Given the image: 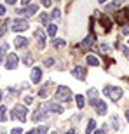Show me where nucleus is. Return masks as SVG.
I'll list each match as a JSON object with an SVG mask.
<instances>
[{
  "label": "nucleus",
  "mask_w": 129,
  "mask_h": 134,
  "mask_svg": "<svg viewBox=\"0 0 129 134\" xmlns=\"http://www.w3.org/2000/svg\"><path fill=\"white\" fill-rule=\"evenodd\" d=\"M2 98H4V92H2V91H0V99H2Z\"/></svg>",
  "instance_id": "41"
},
{
  "label": "nucleus",
  "mask_w": 129,
  "mask_h": 134,
  "mask_svg": "<svg viewBox=\"0 0 129 134\" xmlns=\"http://www.w3.org/2000/svg\"><path fill=\"white\" fill-rule=\"evenodd\" d=\"M51 134H58V132H56V131H52V132H51Z\"/></svg>",
  "instance_id": "42"
},
{
  "label": "nucleus",
  "mask_w": 129,
  "mask_h": 134,
  "mask_svg": "<svg viewBox=\"0 0 129 134\" xmlns=\"http://www.w3.org/2000/svg\"><path fill=\"white\" fill-rule=\"evenodd\" d=\"M5 120H7V108L0 106V122H5Z\"/></svg>",
  "instance_id": "23"
},
{
  "label": "nucleus",
  "mask_w": 129,
  "mask_h": 134,
  "mask_svg": "<svg viewBox=\"0 0 129 134\" xmlns=\"http://www.w3.org/2000/svg\"><path fill=\"white\" fill-rule=\"evenodd\" d=\"M26 134H37V129H31V131H28Z\"/></svg>",
  "instance_id": "38"
},
{
  "label": "nucleus",
  "mask_w": 129,
  "mask_h": 134,
  "mask_svg": "<svg viewBox=\"0 0 129 134\" xmlns=\"http://www.w3.org/2000/svg\"><path fill=\"white\" fill-rule=\"evenodd\" d=\"M85 59H87V65H91V66H98V65H99L98 58H96V56H93V54H89Z\"/></svg>",
  "instance_id": "18"
},
{
  "label": "nucleus",
  "mask_w": 129,
  "mask_h": 134,
  "mask_svg": "<svg viewBox=\"0 0 129 134\" xmlns=\"http://www.w3.org/2000/svg\"><path fill=\"white\" fill-rule=\"evenodd\" d=\"M45 119H47V111H45L44 108H37L33 113H31V120H33L35 124H37V122H42V120H45Z\"/></svg>",
  "instance_id": "6"
},
{
  "label": "nucleus",
  "mask_w": 129,
  "mask_h": 134,
  "mask_svg": "<svg viewBox=\"0 0 129 134\" xmlns=\"http://www.w3.org/2000/svg\"><path fill=\"white\" fill-rule=\"evenodd\" d=\"M37 10H39V5H37V4H30L26 9H23V16H26V18H31V16L37 14Z\"/></svg>",
  "instance_id": "10"
},
{
  "label": "nucleus",
  "mask_w": 129,
  "mask_h": 134,
  "mask_svg": "<svg viewBox=\"0 0 129 134\" xmlns=\"http://www.w3.org/2000/svg\"><path fill=\"white\" fill-rule=\"evenodd\" d=\"M51 85H52V84H51V80H49L47 84H44L42 87H40V89H39V92H37V94H39V98H47V91H49V87H51Z\"/></svg>",
  "instance_id": "15"
},
{
  "label": "nucleus",
  "mask_w": 129,
  "mask_h": 134,
  "mask_svg": "<svg viewBox=\"0 0 129 134\" xmlns=\"http://www.w3.org/2000/svg\"><path fill=\"white\" fill-rule=\"evenodd\" d=\"M44 7H51V0H44Z\"/></svg>",
  "instance_id": "37"
},
{
  "label": "nucleus",
  "mask_w": 129,
  "mask_h": 134,
  "mask_svg": "<svg viewBox=\"0 0 129 134\" xmlns=\"http://www.w3.org/2000/svg\"><path fill=\"white\" fill-rule=\"evenodd\" d=\"M94 44V35H87L84 40H82V44H80V47L82 49H89L91 45Z\"/></svg>",
  "instance_id": "14"
},
{
  "label": "nucleus",
  "mask_w": 129,
  "mask_h": 134,
  "mask_svg": "<svg viewBox=\"0 0 129 134\" xmlns=\"http://www.w3.org/2000/svg\"><path fill=\"white\" fill-rule=\"evenodd\" d=\"M126 119H127V122H129V110H126Z\"/></svg>",
  "instance_id": "40"
},
{
  "label": "nucleus",
  "mask_w": 129,
  "mask_h": 134,
  "mask_svg": "<svg viewBox=\"0 0 129 134\" xmlns=\"http://www.w3.org/2000/svg\"><path fill=\"white\" fill-rule=\"evenodd\" d=\"M105 132H106L105 129H98V131H94V134H105Z\"/></svg>",
  "instance_id": "36"
},
{
  "label": "nucleus",
  "mask_w": 129,
  "mask_h": 134,
  "mask_svg": "<svg viewBox=\"0 0 129 134\" xmlns=\"http://www.w3.org/2000/svg\"><path fill=\"white\" fill-rule=\"evenodd\" d=\"M5 14V5H0V16Z\"/></svg>",
  "instance_id": "35"
},
{
  "label": "nucleus",
  "mask_w": 129,
  "mask_h": 134,
  "mask_svg": "<svg viewBox=\"0 0 129 134\" xmlns=\"http://www.w3.org/2000/svg\"><path fill=\"white\" fill-rule=\"evenodd\" d=\"M30 79H31V82H33V84H39L40 80H42V70H40L39 66H35V68L31 70Z\"/></svg>",
  "instance_id": "9"
},
{
  "label": "nucleus",
  "mask_w": 129,
  "mask_h": 134,
  "mask_svg": "<svg viewBox=\"0 0 129 134\" xmlns=\"http://www.w3.org/2000/svg\"><path fill=\"white\" fill-rule=\"evenodd\" d=\"M52 44H54L56 47H63V45L66 44V42H64L63 38H54V40H52Z\"/></svg>",
  "instance_id": "27"
},
{
  "label": "nucleus",
  "mask_w": 129,
  "mask_h": 134,
  "mask_svg": "<svg viewBox=\"0 0 129 134\" xmlns=\"http://www.w3.org/2000/svg\"><path fill=\"white\" fill-rule=\"evenodd\" d=\"M72 75H73L75 79H79V80H84L85 79V70L82 68V66H75V68L72 70Z\"/></svg>",
  "instance_id": "12"
},
{
  "label": "nucleus",
  "mask_w": 129,
  "mask_h": 134,
  "mask_svg": "<svg viewBox=\"0 0 129 134\" xmlns=\"http://www.w3.org/2000/svg\"><path fill=\"white\" fill-rule=\"evenodd\" d=\"M66 134H75V129H70V131H66Z\"/></svg>",
  "instance_id": "39"
},
{
  "label": "nucleus",
  "mask_w": 129,
  "mask_h": 134,
  "mask_svg": "<svg viewBox=\"0 0 129 134\" xmlns=\"http://www.w3.org/2000/svg\"><path fill=\"white\" fill-rule=\"evenodd\" d=\"M101 51H103V52H110V47L106 44H101Z\"/></svg>",
  "instance_id": "33"
},
{
  "label": "nucleus",
  "mask_w": 129,
  "mask_h": 134,
  "mask_svg": "<svg viewBox=\"0 0 129 134\" xmlns=\"http://www.w3.org/2000/svg\"><path fill=\"white\" fill-rule=\"evenodd\" d=\"M94 110H96V113L98 115H105L106 111H108V108H106V103L101 99H98V103L94 104Z\"/></svg>",
  "instance_id": "11"
},
{
  "label": "nucleus",
  "mask_w": 129,
  "mask_h": 134,
  "mask_svg": "<svg viewBox=\"0 0 129 134\" xmlns=\"http://www.w3.org/2000/svg\"><path fill=\"white\" fill-rule=\"evenodd\" d=\"M101 25H103V28H105V31H110L112 30V21L108 19V18H101Z\"/></svg>",
  "instance_id": "17"
},
{
  "label": "nucleus",
  "mask_w": 129,
  "mask_h": 134,
  "mask_svg": "<svg viewBox=\"0 0 129 134\" xmlns=\"http://www.w3.org/2000/svg\"><path fill=\"white\" fill-rule=\"evenodd\" d=\"M119 47H120V51L124 52V56H127V58H129V49H127V47H126V45H119Z\"/></svg>",
  "instance_id": "29"
},
{
  "label": "nucleus",
  "mask_w": 129,
  "mask_h": 134,
  "mask_svg": "<svg viewBox=\"0 0 129 134\" xmlns=\"http://www.w3.org/2000/svg\"><path fill=\"white\" fill-rule=\"evenodd\" d=\"M37 134H39V132H37Z\"/></svg>",
  "instance_id": "44"
},
{
  "label": "nucleus",
  "mask_w": 129,
  "mask_h": 134,
  "mask_svg": "<svg viewBox=\"0 0 129 134\" xmlns=\"http://www.w3.org/2000/svg\"><path fill=\"white\" fill-rule=\"evenodd\" d=\"M33 35H35V38L39 40V49H44V45H45V33H44V30H42V28H37Z\"/></svg>",
  "instance_id": "7"
},
{
  "label": "nucleus",
  "mask_w": 129,
  "mask_h": 134,
  "mask_svg": "<svg viewBox=\"0 0 129 134\" xmlns=\"http://www.w3.org/2000/svg\"><path fill=\"white\" fill-rule=\"evenodd\" d=\"M94 129H96V122H94L93 119H91L89 122H87V129H85V134H91Z\"/></svg>",
  "instance_id": "21"
},
{
  "label": "nucleus",
  "mask_w": 129,
  "mask_h": 134,
  "mask_svg": "<svg viewBox=\"0 0 129 134\" xmlns=\"http://www.w3.org/2000/svg\"><path fill=\"white\" fill-rule=\"evenodd\" d=\"M122 33H124V35H129V25H124V26H122Z\"/></svg>",
  "instance_id": "32"
},
{
  "label": "nucleus",
  "mask_w": 129,
  "mask_h": 134,
  "mask_svg": "<svg viewBox=\"0 0 129 134\" xmlns=\"http://www.w3.org/2000/svg\"><path fill=\"white\" fill-rule=\"evenodd\" d=\"M44 65H45V66H52V65H54V59H52V58H45Z\"/></svg>",
  "instance_id": "28"
},
{
  "label": "nucleus",
  "mask_w": 129,
  "mask_h": 134,
  "mask_svg": "<svg viewBox=\"0 0 129 134\" xmlns=\"http://www.w3.org/2000/svg\"><path fill=\"white\" fill-rule=\"evenodd\" d=\"M44 110L52 111V113H63V106L58 104V103H45L44 104Z\"/></svg>",
  "instance_id": "8"
},
{
  "label": "nucleus",
  "mask_w": 129,
  "mask_h": 134,
  "mask_svg": "<svg viewBox=\"0 0 129 134\" xmlns=\"http://www.w3.org/2000/svg\"><path fill=\"white\" fill-rule=\"evenodd\" d=\"M31 101H33V98H31V96H26V98H25V103L26 104H30Z\"/></svg>",
  "instance_id": "34"
},
{
  "label": "nucleus",
  "mask_w": 129,
  "mask_h": 134,
  "mask_svg": "<svg viewBox=\"0 0 129 134\" xmlns=\"http://www.w3.org/2000/svg\"><path fill=\"white\" fill-rule=\"evenodd\" d=\"M87 96H89V104L94 106V104L98 103V91L96 89H89L87 91Z\"/></svg>",
  "instance_id": "13"
},
{
  "label": "nucleus",
  "mask_w": 129,
  "mask_h": 134,
  "mask_svg": "<svg viewBox=\"0 0 129 134\" xmlns=\"http://www.w3.org/2000/svg\"><path fill=\"white\" fill-rule=\"evenodd\" d=\"M56 99L58 101H70L72 99V91H70V87L60 85L58 91H56Z\"/></svg>",
  "instance_id": "3"
},
{
  "label": "nucleus",
  "mask_w": 129,
  "mask_h": 134,
  "mask_svg": "<svg viewBox=\"0 0 129 134\" xmlns=\"http://www.w3.org/2000/svg\"><path fill=\"white\" fill-rule=\"evenodd\" d=\"M75 103H77V108L79 110H82L84 108V104H85V101H84V96H75Z\"/></svg>",
  "instance_id": "19"
},
{
  "label": "nucleus",
  "mask_w": 129,
  "mask_h": 134,
  "mask_svg": "<svg viewBox=\"0 0 129 134\" xmlns=\"http://www.w3.org/2000/svg\"><path fill=\"white\" fill-rule=\"evenodd\" d=\"M10 30H14V31H26V30H28V21L18 18V19L12 21V28H10Z\"/></svg>",
  "instance_id": "5"
},
{
  "label": "nucleus",
  "mask_w": 129,
  "mask_h": 134,
  "mask_svg": "<svg viewBox=\"0 0 129 134\" xmlns=\"http://www.w3.org/2000/svg\"><path fill=\"white\" fill-rule=\"evenodd\" d=\"M10 134H23V129L21 127H14V129L10 131Z\"/></svg>",
  "instance_id": "30"
},
{
  "label": "nucleus",
  "mask_w": 129,
  "mask_h": 134,
  "mask_svg": "<svg viewBox=\"0 0 129 134\" xmlns=\"http://www.w3.org/2000/svg\"><path fill=\"white\" fill-rule=\"evenodd\" d=\"M23 63H25V65H28V66H30V65H33V58H31L30 54H26L25 58H23Z\"/></svg>",
  "instance_id": "26"
},
{
  "label": "nucleus",
  "mask_w": 129,
  "mask_h": 134,
  "mask_svg": "<svg viewBox=\"0 0 129 134\" xmlns=\"http://www.w3.org/2000/svg\"><path fill=\"white\" fill-rule=\"evenodd\" d=\"M60 14H61L60 9H54V10H52V18H54V19H58V18H60Z\"/></svg>",
  "instance_id": "31"
},
{
  "label": "nucleus",
  "mask_w": 129,
  "mask_h": 134,
  "mask_svg": "<svg viewBox=\"0 0 129 134\" xmlns=\"http://www.w3.org/2000/svg\"><path fill=\"white\" fill-rule=\"evenodd\" d=\"M7 26H9V21H7V19H5L4 23H0V37H2V35L7 31Z\"/></svg>",
  "instance_id": "25"
},
{
  "label": "nucleus",
  "mask_w": 129,
  "mask_h": 134,
  "mask_svg": "<svg viewBox=\"0 0 129 134\" xmlns=\"http://www.w3.org/2000/svg\"><path fill=\"white\" fill-rule=\"evenodd\" d=\"M2 134H5V132H2Z\"/></svg>",
  "instance_id": "43"
},
{
  "label": "nucleus",
  "mask_w": 129,
  "mask_h": 134,
  "mask_svg": "<svg viewBox=\"0 0 129 134\" xmlns=\"http://www.w3.org/2000/svg\"><path fill=\"white\" fill-rule=\"evenodd\" d=\"M103 94L106 96V98H110L112 101H115V103H117V101L122 98V94H124V92H122V89H120V87H117V85H105V87H103Z\"/></svg>",
  "instance_id": "1"
},
{
  "label": "nucleus",
  "mask_w": 129,
  "mask_h": 134,
  "mask_svg": "<svg viewBox=\"0 0 129 134\" xmlns=\"http://www.w3.org/2000/svg\"><path fill=\"white\" fill-rule=\"evenodd\" d=\"M49 19H51V14H47V12H42V14L39 16V21L42 23V25H47Z\"/></svg>",
  "instance_id": "20"
},
{
  "label": "nucleus",
  "mask_w": 129,
  "mask_h": 134,
  "mask_svg": "<svg viewBox=\"0 0 129 134\" xmlns=\"http://www.w3.org/2000/svg\"><path fill=\"white\" fill-rule=\"evenodd\" d=\"M56 31H58V26L56 25H47V35L49 37H54Z\"/></svg>",
  "instance_id": "22"
},
{
  "label": "nucleus",
  "mask_w": 129,
  "mask_h": 134,
  "mask_svg": "<svg viewBox=\"0 0 129 134\" xmlns=\"http://www.w3.org/2000/svg\"><path fill=\"white\" fill-rule=\"evenodd\" d=\"M26 45H28V40H26L25 37H16V40H14V47L21 49V47H26Z\"/></svg>",
  "instance_id": "16"
},
{
  "label": "nucleus",
  "mask_w": 129,
  "mask_h": 134,
  "mask_svg": "<svg viewBox=\"0 0 129 134\" xmlns=\"http://www.w3.org/2000/svg\"><path fill=\"white\" fill-rule=\"evenodd\" d=\"M7 49H9V44H4L2 47H0V63H2V59H4L5 52H7Z\"/></svg>",
  "instance_id": "24"
},
{
  "label": "nucleus",
  "mask_w": 129,
  "mask_h": 134,
  "mask_svg": "<svg viewBox=\"0 0 129 134\" xmlns=\"http://www.w3.org/2000/svg\"><path fill=\"white\" fill-rule=\"evenodd\" d=\"M26 115H28L26 106H23V104H16L14 110H12V113H10V119H18L19 122L25 124V122H26Z\"/></svg>",
  "instance_id": "2"
},
{
  "label": "nucleus",
  "mask_w": 129,
  "mask_h": 134,
  "mask_svg": "<svg viewBox=\"0 0 129 134\" xmlns=\"http://www.w3.org/2000/svg\"><path fill=\"white\" fill-rule=\"evenodd\" d=\"M18 63H19L18 54H7V58H5V68L9 70V71L18 68Z\"/></svg>",
  "instance_id": "4"
}]
</instances>
